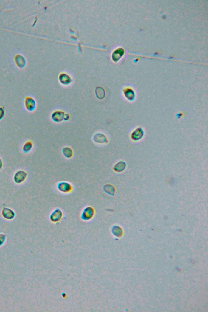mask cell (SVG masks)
Returning a JSON list of instances; mask_svg holds the SVG:
<instances>
[{"instance_id":"cell-1","label":"cell","mask_w":208,"mask_h":312,"mask_svg":"<svg viewBox=\"0 0 208 312\" xmlns=\"http://www.w3.org/2000/svg\"><path fill=\"white\" fill-rule=\"evenodd\" d=\"M94 214V210L91 207H87L85 208L81 215V218L84 221H88L91 220Z\"/></svg>"},{"instance_id":"cell-2","label":"cell","mask_w":208,"mask_h":312,"mask_svg":"<svg viewBox=\"0 0 208 312\" xmlns=\"http://www.w3.org/2000/svg\"><path fill=\"white\" fill-rule=\"evenodd\" d=\"M25 106L28 111H32L35 109L36 103L34 98L31 97H26L25 98Z\"/></svg>"},{"instance_id":"cell-3","label":"cell","mask_w":208,"mask_h":312,"mask_svg":"<svg viewBox=\"0 0 208 312\" xmlns=\"http://www.w3.org/2000/svg\"><path fill=\"white\" fill-rule=\"evenodd\" d=\"M57 188L60 192L63 193H69L72 190V186L68 182H61L58 183Z\"/></svg>"},{"instance_id":"cell-4","label":"cell","mask_w":208,"mask_h":312,"mask_svg":"<svg viewBox=\"0 0 208 312\" xmlns=\"http://www.w3.org/2000/svg\"><path fill=\"white\" fill-rule=\"evenodd\" d=\"M65 113L61 111H56L51 115V119L55 122H60L64 120Z\"/></svg>"},{"instance_id":"cell-5","label":"cell","mask_w":208,"mask_h":312,"mask_svg":"<svg viewBox=\"0 0 208 312\" xmlns=\"http://www.w3.org/2000/svg\"><path fill=\"white\" fill-rule=\"evenodd\" d=\"M63 216V212L61 210L57 209L54 210L50 216V220L54 222L60 221Z\"/></svg>"},{"instance_id":"cell-6","label":"cell","mask_w":208,"mask_h":312,"mask_svg":"<svg viewBox=\"0 0 208 312\" xmlns=\"http://www.w3.org/2000/svg\"><path fill=\"white\" fill-rule=\"evenodd\" d=\"M93 139L96 143L104 144L108 142V139L105 135L101 133H97L94 135Z\"/></svg>"},{"instance_id":"cell-7","label":"cell","mask_w":208,"mask_h":312,"mask_svg":"<svg viewBox=\"0 0 208 312\" xmlns=\"http://www.w3.org/2000/svg\"><path fill=\"white\" fill-rule=\"evenodd\" d=\"M15 64L19 68H24L26 64V60L23 56L17 55L15 57Z\"/></svg>"},{"instance_id":"cell-8","label":"cell","mask_w":208,"mask_h":312,"mask_svg":"<svg viewBox=\"0 0 208 312\" xmlns=\"http://www.w3.org/2000/svg\"><path fill=\"white\" fill-rule=\"evenodd\" d=\"M144 131L142 128H139L134 131L132 134V139L134 140L137 141L140 139L144 136Z\"/></svg>"},{"instance_id":"cell-9","label":"cell","mask_w":208,"mask_h":312,"mask_svg":"<svg viewBox=\"0 0 208 312\" xmlns=\"http://www.w3.org/2000/svg\"><path fill=\"white\" fill-rule=\"evenodd\" d=\"M27 175L26 173L24 171H18L15 174L14 178V181L16 183H22L25 180Z\"/></svg>"},{"instance_id":"cell-10","label":"cell","mask_w":208,"mask_h":312,"mask_svg":"<svg viewBox=\"0 0 208 312\" xmlns=\"http://www.w3.org/2000/svg\"><path fill=\"white\" fill-rule=\"evenodd\" d=\"M3 215L4 218L7 219H13L15 216L14 212L12 210L8 208H4L3 210Z\"/></svg>"},{"instance_id":"cell-11","label":"cell","mask_w":208,"mask_h":312,"mask_svg":"<svg viewBox=\"0 0 208 312\" xmlns=\"http://www.w3.org/2000/svg\"><path fill=\"white\" fill-rule=\"evenodd\" d=\"M103 190L105 193L110 195H114L116 190L115 187L111 184H106L103 187Z\"/></svg>"},{"instance_id":"cell-12","label":"cell","mask_w":208,"mask_h":312,"mask_svg":"<svg viewBox=\"0 0 208 312\" xmlns=\"http://www.w3.org/2000/svg\"><path fill=\"white\" fill-rule=\"evenodd\" d=\"M96 96L99 99H103L105 96V92L103 88L100 87H97L95 89Z\"/></svg>"},{"instance_id":"cell-13","label":"cell","mask_w":208,"mask_h":312,"mask_svg":"<svg viewBox=\"0 0 208 312\" xmlns=\"http://www.w3.org/2000/svg\"><path fill=\"white\" fill-rule=\"evenodd\" d=\"M126 164L125 162L121 161L118 162L115 165L114 167V170L116 172H121L125 170L126 168Z\"/></svg>"},{"instance_id":"cell-14","label":"cell","mask_w":208,"mask_h":312,"mask_svg":"<svg viewBox=\"0 0 208 312\" xmlns=\"http://www.w3.org/2000/svg\"><path fill=\"white\" fill-rule=\"evenodd\" d=\"M59 80L63 84L69 85L71 82V79L69 75L66 74H61L59 77Z\"/></svg>"},{"instance_id":"cell-15","label":"cell","mask_w":208,"mask_h":312,"mask_svg":"<svg viewBox=\"0 0 208 312\" xmlns=\"http://www.w3.org/2000/svg\"><path fill=\"white\" fill-rule=\"evenodd\" d=\"M63 155L67 158H70L73 155V152L72 149L69 147H64L62 149Z\"/></svg>"},{"instance_id":"cell-16","label":"cell","mask_w":208,"mask_h":312,"mask_svg":"<svg viewBox=\"0 0 208 312\" xmlns=\"http://www.w3.org/2000/svg\"><path fill=\"white\" fill-rule=\"evenodd\" d=\"M124 52V51L122 49H119L116 50L113 54L112 58L113 60L115 61H116L117 60H119L123 55Z\"/></svg>"},{"instance_id":"cell-17","label":"cell","mask_w":208,"mask_h":312,"mask_svg":"<svg viewBox=\"0 0 208 312\" xmlns=\"http://www.w3.org/2000/svg\"><path fill=\"white\" fill-rule=\"evenodd\" d=\"M135 94L134 91L131 89H127L125 91V95L126 98L129 100L132 101L134 100L135 97Z\"/></svg>"},{"instance_id":"cell-18","label":"cell","mask_w":208,"mask_h":312,"mask_svg":"<svg viewBox=\"0 0 208 312\" xmlns=\"http://www.w3.org/2000/svg\"><path fill=\"white\" fill-rule=\"evenodd\" d=\"M112 232L116 236H119L122 233L121 229L118 226H114L112 229Z\"/></svg>"},{"instance_id":"cell-19","label":"cell","mask_w":208,"mask_h":312,"mask_svg":"<svg viewBox=\"0 0 208 312\" xmlns=\"http://www.w3.org/2000/svg\"><path fill=\"white\" fill-rule=\"evenodd\" d=\"M33 147V144L31 142L28 141L26 143L23 147V150L24 153H28L31 150Z\"/></svg>"},{"instance_id":"cell-20","label":"cell","mask_w":208,"mask_h":312,"mask_svg":"<svg viewBox=\"0 0 208 312\" xmlns=\"http://www.w3.org/2000/svg\"><path fill=\"white\" fill-rule=\"evenodd\" d=\"M4 114H5V111H4V108L3 107H0V120L3 119Z\"/></svg>"},{"instance_id":"cell-21","label":"cell","mask_w":208,"mask_h":312,"mask_svg":"<svg viewBox=\"0 0 208 312\" xmlns=\"http://www.w3.org/2000/svg\"><path fill=\"white\" fill-rule=\"evenodd\" d=\"M70 115H69V114H65V117H64V121H68V120H69V119H70Z\"/></svg>"},{"instance_id":"cell-22","label":"cell","mask_w":208,"mask_h":312,"mask_svg":"<svg viewBox=\"0 0 208 312\" xmlns=\"http://www.w3.org/2000/svg\"><path fill=\"white\" fill-rule=\"evenodd\" d=\"M2 166H3V163H2L1 160L0 159V169L1 168Z\"/></svg>"}]
</instances>
